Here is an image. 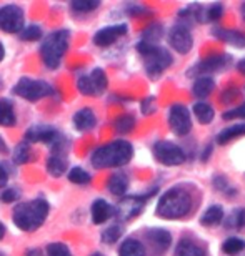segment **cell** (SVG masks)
<instances>
[{
	"label": "cell",
	"mask_w": 245,
	"mask_h": 256,
	"mask_svg": "<svg viewBox=\"0 0 245 256\" xmlns=\"http://www.w3.org/2000/svg\"><path fill=\"white\" fill-rule=\"evenodd\" d=\"M193 206H195L193 193L185 186L177 185L168 188L159 198L155 206V214L162 220H180L188 216Z\"/></svg>",
	"instance_id": "1"
},
{
	"label": "cell",
	"mask_w": 245,
	"mask_h": 256,
	"mask_svg": "<svg viewBox=\"0 0 245 256\" xmlns=\"http://www.w3.org/2000/svg\"><path fill=\"white\" fill-rule=\"evenodd\" d=\"M132 156H134V146L127 140H114L110 143L99 146L92 153L90 162L92 166L97 170H104V168H117L127 165Z\"/></svg>",
	"instance_id": "2"
},
{
	"label": "cell",
	"mask_w": 245,
	"mask_h": 256,
	"mask_svg": "<svg viewBox=\"0 0 245 256\" xmlns=\"http://www.w3.org/2000/svg\"><path fill=\"white\" fill-rule=\"evenodd\" d=\"M49 212H50V204L47 200L35 198L30 200V202L19 203L14 208L12 220L19 230H22L25 233H32L45 223V220L49 216Z\"/></svg>",
	"instance_id": "3"
},
{
	"label": "cell",
	"mask_w": 245,
	"mask_h": 256,
	"mask_svg": "<svg viewBox=\"0 0 245 256\" xmlns=\"http://www.w3.org/2000/svg\"><path fill=\"white\" fill-rule=\"evenodd\" d=\"M137 52L140 54L142 60H144L145 74L154 80L159 78L163 72L173 64L172 54L167 48L160 47V45L139 42L137 44Z\"/></svg>",
	"instance_id": "4"
},
{
	"label": "cell",
	"mask_w": 245,
	"mask_h": 256,
	"mask_svg": "<svg viewBox=\"0 0 245 256\" xmlns=\"http://www.w3.org/2000/svg\"><path fill=\"white\" fill-rule=\"evenodd\" d=\"M69 45H70L69 30L62 28V30H57V32L49 34L47 37L44 38L42 45H40V57H42L45 66L50 70L59 68L65 52L69 50Z\"/></svg>",
	"instance_id": "5"
},
{
	"label": "cell",
	"mask_w": 245,
	"mask_h": 256,
	"mask_svg": "<svg viewBox=\"0 0 245 256\" xmlns=\"http://www.w3.org/2000/svg\"><path fill=\"white\" fill-rule=\"evenodd\" d=\"M14 95L20 96L24 100L29 102H37L42 100L45 96H50L54 94V86L47 84L44 80H37V78H29V76H24L17 82V85L12 88Z\"/></svg>",
	"instance_id": "6"
},
{
	"label": "cell",
	"mask_w": 245,
	"mask_h": 256,
	"mask_svg": "<svg viewBox=\"0 0 245 256\" xmlns=\"http://www.w3.org/2000/svg\"><path fill=\"white\" fill-rule=\"evenodd\" d=\"M152 153H154L155 160L160 163V165H165V166H178L182 163H185L187 160V155H185V150L177 145L173 142H168V140H160L154 143L152 146Z\"/></svg>",
	"instance_id": "7"
},
{
	"label": "cell",
	"mask_w": 245,
	"mask_h": 256,
	"mask_svg": "<svg viewBox=\"0 0 245 256\" xmlns=\"http://www.w3.org/2000/svg\"><path fill=\"white\" fill-rule=\"evenodd\" d=\"M232 65V57L228 54H217L200 60L187 72L188 76H212V74L227 70Z\"/></svg>",
	"instance_id": "8"
},
{
	"label": "cell",
	"mask_w": 245,
	"mask_h": 256,
	"mask_svg": "<svg viewBox=\"0 0 245 256\" xmlns=\"http://www.w3.org/2000/svg\"><path fill=\"white\" fill-rule=\"evenodd\" d=\"M109 86V78L102 68H94L89 75H82L77 80V88L82 95L87 96H99Z\"/></svg>",
	"instance_id": "9"
},
{
	"label": "cell",
	"mask_w": 245,
	"mask_h": 256,
	"mask_svg": "<svg viewBox=\"0 0 245 256\" xmlns=\"http://www.w3.org/2000/svg\"><path fill=\"white\" fill-rule=\"evenodd\" d=\"M168 126L177 136H187L192 132V118L190 112L183 104H173L168 108Z\"/></svg>",
	"instance_id": "10"
},
{
	"label": "cell",
	"mask_w": 245,
	"mask_h": 256,
	"mask_svg": "<svg viewBox=\"0 0 245 256\" xmlns=\"http://www.w3.org/2000/svg\"><path fill=\"white\" fill-rule=\"evenodd\" d=\"M25 27L24 10L19 5L9 4L0 7V30L5 34H20Z\"/></svg>",
	"instance_id": "11"
},
{
	"label": "cell",
	"mask_w": 245,
	"mask_h": 256,
	"mask_svg": "<svg viewBox=\"0 0 245 256\" xmlns=\"http://www.w3.org/2000/svg\"><path fill=\"white\" fill-rule=\"evenodd\" d=\"M168 45L175 50L177 54L180 55H187L193 47V37L190 28L185 27V25H173L168 32Z\"/></svg>",
	"instance_id": "12"
},
{
	"label": "cell",
	"mask_w": 245,
	"mask_h": 256,
	"mask_svg": "<svg viewBox=\"0 0 245 256\" xmlns=\"http://www.w3.org/2000/svg\"><path fill=\"white\" fill-rule=\"evenodd\" d=\"M155 192H157V188H155V190H152L150 193L144 194V196H129V198H124L120 202L119 210H115V214H119V216L124 220V222L135 218L137 214L142 212V208L145 206L147 200H149Z\"/></svg>",
	"instance_id": "13"
},
{
	"label": "cell",
	"mask_w": 245,
	"mask_h": 256,
	"mask_svg": "<svg viewBox=\"0 0 245 256\" xmlns=\"http://www.w3.org/2000/svg\"><path fill=\"white\" fill-rule=\"evenodd\" d=\"M145 240H147V243L150 244L152 252L157 256H162L172 244L170 232H167V230H163V228H149L145 232Z\"/></svg>",
	"instance_id": "14"
},
{
	"label": "cell",
	"mask_w": 245,
	"mask_h": 256,
	"mask_svg": "<svg viewBox=\"0 0 245 256\" xmlns=\"http://www.w3.org/2000/svg\"><path fill=\"white\" fill-rule=\"evenodd\" d=\"M129 32V27L125 24H117L109 25V27L100 28L99 32L94 35V44L97 47H110L112 44H115L120 37Z\"/></svg>",
	"instance_id": "15"
},
{
	"label": "cell",
	"mask_w": 245,
	"mask_h": 256,
	"mask_svg": "<svg viewBox=\"0 0 245 256\" xmlns=\"http://www.w3.org/2000/svg\"><path fill=\"white\" fill-rule=\"evenodd\" d=\"M212 35L220 42L232 45L235 48H243L245 47V34L240 30H233V28H222L215 27L212 28Z\"/></svg>",
	"instance_id": "16"
},
{
	"label": "cell",
	"mask_w": 245,
	"mask_h": 256,
	"mask_svg": "<svg viewBox=\"0 0 245 256\" xmlns=\"http://www.w3.org/2000/svg\"><path fill=\"white\" fill-rule=\"evenodd\" d=\"M173 256H208L207 250L195 240L182 238L173 250Z\"/></svg>",
	"instance_id": "17"
},
{
	"label": "cell",
	"mask_w": 245,
	"mask_h": 256,
	"mask_svg": "<svg viewBox=\"0 0 245 256\" xmlns=\"http://www.w3.org/2000/svg\"><path fill=\"white\" fill-rule=\"evenodd\" d=\"M90 214H92V222H94L95 224H102V223H105L107 220H110L112 216H114L115 208L112 206L109 202L99 198V200H95V202L92 203Z\"/></svg>",
	"instance_id": "18"
},
{
	"label": "cell",
	"mask_w": 245,
	"mask_h": 256,
	"mask_svg": "<svg viewBox=\"0 0 245 256\" xmlns=\"http://www.w3.org/2000/svg\"><path fill=\"white\" fill-rule=\"evenodd\" d=\"M74 126L75 130L79 132H89L97 125V116L94 114V110L85 106V108H80L77 114L74 115Z\"/></svg>",
	"instance_id": "19"
},
{
	"label": "cell",
	"mask_w": 245,
	"mask_h": 256,
	"mask_svg": "<svg viewBox=\"0 0 245 256\" xmlns=\"http://www.w3.org/2000/svg\"><path fill=\"white\" fill-rule=\"evenodd\" d=\"M213 88H215V80L212 76H198V78L193 80L190 94L195 96V98H207L208 95L212 94Z\"/></svg>",
	"instance_id": "20"
},
{
	"label": "cell",
	"mask_w": 245,
	"mask_h": 256,
	"mask_svg": "<svg viewBox=\"0 0 245 256\" xmlns=\"http://www.w3.org/2000/svg\"><path fill=\"white\" fill-rule=\"evenodd\" d=\"M107 188L114 196H124L127 190H129V176H127V173H114L107 182Z\"/></svg>",
	"instance_id": "21"
},
{
	"label": "cell",
	"mask_w": 245,
	"mask_h": 256,
	"mask_svg": "<svg viewBox=\"0 0 245 256\" xmlns=\"http://www.w3.org/2000/svg\"><path fill=\"white\" fill-rule=\"evenodd\" d=\"M223 208L220 204H212V206H208L203 214L200 216V223L203 226L207 228H212V226H217V224H220L223 222Z\"/></svg>",
	"instance_id": "22"
},
{
	"label": "cell",
	"mask_w": 245,
	"mask_h": 256,
	"mask_svg": "<svg viewBox=\"0 0 245 256\" xmlns=\"http://www.w3.org/2000/svg\"><path fill=\"white\" fill-rule=\"evenodd\" d=\"M192 112L195 115L197 122L200 125H208L213 122V116H215V110L210 104H205V102H197L192 106Z\"/></svg>",
	"instance_id": "23"
},
{
	"label": "cell",
	"mask_w": 245,
	"mask_h": 256,
	"mask_svg": "<svg viewBox=\"0 0 245 256\" xmlns=\"http://www.w3.org/2000/svg\"><path fill=\"white\" fill-rule=\"evenodd\" d=\"M243 135H245V124H235V125L227 126L218 132L215 140L218 145H227L228 142L235 140V138H240Z\"/></svg>",
	"instance_id": "24"
},
{
	"label": "cell",
	"mask_w": 245,
	"mask_h": 256,
	"mask_svg": "<svg viewBox=\"0 0 245 256\" xmlns=\"http://www.w3.org/2000/svg\"><path fill=\"white\" fill-rule=\"evenodd\" d=\"M17 115H15L14 104L9 98H0V126H15Z\"/></svg>",
	"instance_id": "25"
},
{
	"label": "cell",
	"mask_w": 245,
	"mask_h": 256,
	"mask_svg": "<svg viewBox=\"0 0 245 256\" xmlns=\"http://www.w3.org/2000/svg\"><path fill=\"white\" fill-rule=\"evenodd\" d=\"M119 256H147L144 243L135 238H127L119 248Z\"/></svg>",
	"instance_id": "26"
},
{
	"label": "cell",
	"mask_w": 245,
	"mask_h": 256,
	"mask_svg": "<svg viewBox=\"0 0 245 256\" xmlns=\"http://www.w3.org/2000/svg\"><path fill=\"white\" fill-rule=\"evenodd\" d=\"M47 172L52 176H62L67 172V155H59L52 153L47 158Z\"/></svg>",
	"instance_id": "27"
},
{
	"label": "cell",
	"mask_w": 245,
	"mask_h": 256,
	"mask_svg": "<svg viewBox=\"0 0 245 256\" xmlns=\"http://www.w3.org/2000/svg\"><path fill=\"white\" fill-rule=\"evenodd\" d=\"M213 188L218 192V193H222L223 196H227V198H233V196H237L238 194V190H237V186H233L230 182H228V178L225 175H215L213 176Z\"/></svg>",
	"instance_id": "28"
},
{
	"label": "cell",
	"mask_w": 245,
	"mask_h": 256,
	"mask_svg": "<svg viewBox=\"0 0 245 256\" xmlns=\"http://www.w3.org/2000/svg\"><path fill=\"white\" fill-rule=\"evenodd\" d=\"M163 35V27L160 24H152L149 25L144 34L140 37V42H145V44H152V45H159V40L162 38Z\"/></svg>",
	"instance_id": "29"
},
{
	"label": "cell",
	"mask_w": 245,
	"mask_h": 256,
	"mask_svg": "<svg viewBox=\"0 0 245 256\" xmlns=\"http://www.w3.org/2000/svg\"><path fill=\"white\" fill-rule=\"evenodd\" d=\"M114 128L119 135H125V133H130L135 128V118L134 115L130 114H124L120 116H117L114 122Z\"/></svg>",
	"instance_id": "30"
},
{
	"label": "cell",
	"mask_w": 245,
	"mask_h": 256,
	"mask_svg": "<svg viewBox=\"0 0 245 256\" xmlns=\"http://www.w3.org/2000/svg\"><path fill=\"white\" fill-rule=\"evenodd\" d=\"M30 160H34V152H32V148H30V143L27 142L19 143L14 150V162L22 165V163H27Z\"/></svg>",
	"instance_id": "31"
},
{
	"label": "cell",
	"mask_w": 245,
	"mask_h": 256,
	"mask_svg": "<svg viewBox=\"0 0 245 256\" xmlns=\"http://www.w3.org/2000/svg\"><path fill=\"white\" fill-rule=\"evenodd\" d=\"M222 250H223V253L228 254V256H235V254L242 253L245 250V240L238 238V236L227 238L225 242H223V244H222Z\"/></svg>",
	"instance_id": "32"
},
{
	"label": "cell",
	"mask_w": 245,
	"mask_h": 256,
	"mask_svg": "<svg viewBox=\"0 0 245 256\" xmlns=\"http://www.w3.org/2000/svg\"><path fill=\"white\" fill-rule=\"evenodd\" d=\"M69 180L75 183V185H89L92 182V175L87 170H84L82 166H74L72 170L69 172Z\"/></svg>",
	"instance_id": "33"
},
{
	"label": "cell",
	"mask_w": 245,
	"mask_h": 256,
	"mask_svg": "<svg viewBox=\"0 0 245 256\" xmlns=\"http://www.w3.org/2000/svg\"><path fill=\"white\" fill-rule=\"evenodd\" d=\"M225 224L228 230H243L245 228V208L233 210L230 216L227 218Z\"/></svg>",
	"instance_id": "34"
},
{
	"label": "cell",
	"mask_w": 245,
	"mask_h": 256,
	"mask_svg": "<svg viewBox=\"0 0 245 256\" xmlns=\"http://www.w3.org/2000/svg\"><path fill=\"white\" fill-rule=\"evenodd\" d=\"M122 233H124V228H122L120 224H112V226L105 228L104 232H102L100 238L105 244H114L115 242L120 240Z\"/></svg>",
	"instance_id": "35"
},
{
	"label": "cell",
	"mask_w": 245,
	"mask_h": 256,
	"mask_svg": "<svg viewBox=\"0 0 245 256\" xmlns=\"http://www.w3.org/2000/svg\"><path fill=\"white\" fill-rule=\"evenodd\" d=\"M20 38H22L24 42H35V40H40L42 38V27L37 24L27 25V27H24L22 32H20Z\"/></svg>",
	"instance_id": "36"
},
{
	"label": "cell",
	"mask_w": 245,
	"mask_h": 256,
	"mask_svg": "<svg viewBox=\"0 0 245 256\" xmlns=\"http://www.w3.org/2000/svg\"><path fill=\"white\" fill-rule=\"evenodd\" d=\"M70 7L75 12H80V14H85V12H92V10L99 8L100 7V2L99 0H74L70 4Z\"/></svg>",
	"instance_id": "37"
},
{
	"label": "cell",
	"mask_w": 245,
	"mask_h": 256,
	"mask_svg": "<svg viewBox=\"0 0 245 256\" xmlns=\"http://www.w3.org/2000/svg\"><path fill=\"white\" fill-rule=\"evenodd\" d=\"M47 256H74L67 244L64 243H50L47 246Z\"/></svg>",
	"instance_id": "38"
},
{
	"label": "cell",
	"mask_w": 245,
	"mask_h": 256,
	"mask_svg": "<svg viewBox=\"0 0 245 256\" xmlns=\"http://www.w3.org/2000/svg\"><path fill=\"white\" fill-rule=\"evenodd\" d=\"M140 112L144 115H147V116L155 114V112H157V100H155L154 95L145 96V98L140 102Z\"/></svg>",
	"instance_id": "39"
},
{
	"label": "cell",
	"mask_w": 245,
	"mask_h": 256,
	"mask_svg": "<svg viewBox=\"0 0 245 256\" xmlns=\"http://www.w3.org/2000/svg\"><path fill=\"white\" fill-rule=\"evenodd\" d=\"M223 5L222 4H218V2H215V4H212V5H208L207 7V22H215V20H218L223 15Z\"/></svg>",
	"instance_id": "40"
},
{
	"label": "cell",
	"mask_w": 245,
	"mask_h": 256,
	"mask_svg": "<svg viewBox=\"0 0 245 256\" xmlns=\"http://www.w3.org/2000/svg\"><path fill=\"white\" fill-rule=\"evenodd\" d=\"M222 118L223 120H235V118H243L245 120V102L242 105H238L235 106V108H230V110H227V112H223V115H222Z\"/></svg>",
	"instance_id": "41"
},
{
	"label": "cell",
	"mask_w": 245,
	"mask_h": 256,
	"mask_svg": "<svg viewBox=\"0 0 245 256\" xmlns=\"http://www.w3.org/2000/svg\"><path fill=\"white\" fill-rule=\"evenodd\" d=\"M19 198H20V190L15 186L5 188L2 194H0V200H2L4 203H14V202H17Z\"/></svg>",
	"instance_id": "42"
},
{
	"label": "cell",
	"mask_w": 245,
	"mask_h": 256,
	"mask_svg": "<svg viewBox=\"0 0 245 256\" xmlns=\"http://www.w3.org/2000/svg\"><path fill=\"white\" fill-rule=\"evenodd\" d=\"M238 96V90L233 88V86H228V88H225L222 92V96H220V102L225 105H230L233 100H235Z\"/></svg>",
	"instance_id": "43"
},
{
	"label": "cell",
	"mask_w": 245,
	"mask_h": 256,
	"mask_svg": "<svg viewBox=\"0 0 245 256\" xmlns=\"http://www.w3.org/2000/svg\"><path fill=\"white\" fill-rule=\"evenodd\" d=\"M149 10H147L145 7H140V5H132V7L129 8V14L132 15V17H140V15L147 14Z\"/></svg>",
	"instance_id": "44"
},
{
	"label": "cell",
	"mask_w": 245,
	"mask_h": 256,
	"mask_svg": "<svg viewBox=\"0 0 245 256\" xmlns=\"http://www.w3.org/2000/svg\"><path fill=\"white\" fill-rule=\"evenodd\" d=\"M9 182V172L4 165H0V188H4Z\"/></svg>",
	"instance_id": "45"
},
{
	"label": "cell",
	"mask_w": 245,
	"mask_h": 256,
	"mask_svg": "<svg viewBox=\"0 0 245 256\" xmlns=\"http://www.w3.org/2000/svg\"><path fill=\"white\" fill-rule=\"evenodd\" d=\"M210 155H212V145H207L205 150L202 153V162H207L208 158H210Z\"/></svg>",
	"instance_id": "46"
},
{
	"label": "cell",
	"mask_w": 245,
	"mask_h": 256,
	"mask_svg": "<svg viewBox=\"0 0 245 256\" xmlns=\"http://www.w3.org/2000/svg\"><path fill=\"white\" fill-rule=\"evenodd\" d=\"M237 72H238V74L245 75V58L238 60V62H237Z\"/></svg>",
	"instance_id": "47"
},
{
	"label": "cell",
	"mask_w": 245,
	"mask_h": 256,
	"mask_svg": "<svg viewBox=\"0 0 245 256\" xmlns=\"http://www.w3.org/2000/svg\"><path fill=\"white\" fill-rule=\"evenodd\" d=\"M0 153H9V146H7V143H5V140L2 136H0Z\"/></svg>",
	"instance_id": "48"
},
{
	"label": "cell",
	"mask_w": 245,
	"mask_h": 256,
	"mask_svg": "<svg viewBox=\"0 0 245 256\" xmlns=\"http://www.w3.org/2000/svg\"><path fill=\"white\" fill-rule=\"evenodd\" d=\"M5 233H7V228H5L4 223H0V240L5 236Z\"/></svg>",
	"instance_id": "49"
},
{
	"label": "cell",
	"mask_w": 245,
	"mask_h": 256,
	"mask_svg": "<svg viewBox=\"0 0 245 256\" xmlns=\"http://www.w3.org/2000/svg\"><path fill=\"white\" fill-rule=\"evenodd\" d=\"M4 57H5V48H4L2 42H0V62H2V60H4Z\"/></svg>",
	"instance_id": "50"
},
{
	"label": "cell",
	"mask_w": 245,
	"mask_h": 256,
	"mask_svg": "<svg viewBox=\"0 0 245 256\" xmlns=\"http://www.w3.org/2000/svg\"><path fill=\"white\" fill-rule=\"evenodd\" d=\"M27 256H42L37 250H30V252H27Z\"/></svg>",
	"instance_id": "51"
},
{
	"label": "cell",
	"mask_w": 245,
	"mask_h": 256,
	"mask_svg": "<svg viewBox=\"0 0 245 256\" xmlns=\"http://www.w3.org/2000/svg\"><path fill=\"white\" fill-rule=\"evenodd\" d=\"M240 12H242V17H243V20H245V2L242 4V8H240Z\"/></svg>",
	"instance_id": "52"
},
{
	"label": "cell",
	"mask_w": 245,
	"mask_h": 256,
	"mask_svg": "<svg viewBox=\"0 0 245 256\" xmlns=\"http://www.w3.org/2000/svg\"><path fill=\"white\" fill-rule=\"evenodd\" d=\"M90 256H105V254H102V253H94V254H90Z\"/></svg>",
	"instance_id": "53"
},
{
	"label": "cell",
	"mask_w": 245,
	"mask_h": 256,
	"mask_svg": "<svg viewBox=\"0 0 245 256\" xmlns=\"http://www.w3.org/2000/svg\"><path fill=\"white\" fill-rule=\"evenodd\" d=\"M2 86H4V80L0 78V88H2Z\"/></svg>",
	"instance_id": "54"
},
{
	"label": "cell",
	"mask_w": 245,
	"mask_h": 256,
	"mask_svg": "<svg viewBox=\"0 0 245 256\" xmlns=\"http://www.w3.org/2000/svg\"><path fill=\"white\" fill-rule=\"evenodd\" d=\"M0 256H5V254H4V253H0Z\"/></svg>",
	"instance_id": "55"
}]
</instances>
